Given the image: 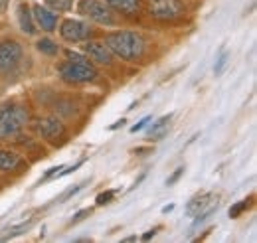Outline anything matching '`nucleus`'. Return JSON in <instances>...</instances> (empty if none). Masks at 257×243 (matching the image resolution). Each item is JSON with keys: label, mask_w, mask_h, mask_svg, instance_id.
<instances>
[{"label": "nucleus", "mask_w": 257, "mask_h": 243, "mask_svg": "<svg viewBox=\"0 0 257 243\" xmlns=\"http://www.w3.org/2000/svg\"><path fill=\"white\" fill-rule=\"evenodd\" d=\"M105 46L125 61H137L145 54V40L135 32H113L105 38Z\"/></svg>", "instance_id": "f257e3e1"}, {"label": "nucleus", "mask_w": 257, "mask_h": 243, "mask_svg": "<svg viewBox=\"0 0 257 243\" xmlns=\"http://www.w3.org/2000/svg\"><path fill=\"white\" fill-rule=\"evenodd\" d=\"M28 123V111L22 105H2L0 107V139H8Z\"/></svg>", "instance_id": "f03ea898"}, {"label": "nucleus", "mask_w": 257, "mask_h": 243, "mask_svg": "<svg viewBox=\"0 0 257 243\" xmlns=\"http://www.w3.org/2000/svg\"><path fill=\"white\" fill-rule=\"evenodd\" d=\"M60 73L67 83H85V81H91L95 79L97 71L95 67L85 61V63H79V61H65L60 65Z\"/></svg>", "instance_id": "7ed1b4c3"}, {"label": "nucleus", "mask_w": 257, "mask_h": 243, "mask_svg": "<svg viewBox=\"0 0 257 243\" xmlns=\"http://www.w3.org/2000/svg\"><path fill=\"white\" fill-rule=\"evenodd\" d=\"M77 10L79 14L87 16L89 20L99 22V24H115V18H113V12L109 10V6L101 0H79L77 4Z\"/></svg>", "instance_id": "20e7f679"}, {"label": "nucleus", "mask_w": 257, "mask_h": 243, "mask_svg": "<svg viewBox=\"0 0 257 243\" xmlns=\"http://www.w3.org/2000/svg\"><path fill=\"white\" fill-rule=\"evenodd\" d=\"M147 10L159 20H174L184 14V4L180 0H149Z\"/></svg>", "instance_id": "39448f33"}, {"label": "nucleus", "mask_w": 257, "mask_h": 243, "mask_svg": "<svg viewBox=\"0 0 257 243\" xmlns=\"http://www.w3.org/2000/svg\"><path fill=\"white\" fill-rule=\"evenodd\" d=\"M22 60V46L14 40L0 42V73H10Z\"/></svg>", "instance_id": "423d86ee"}, {"label": "nucleus", "mask_w": 257, "mask_h": 243, "mask_svg": "<svg viewBox=\"0 0 257 243\" xmlns=\"http://www.w3.org/2000/svg\"><path fill=\"white\" fill-rule=\"evenodd\" d=\"M216 210H218V200H214L212 194H200V196L192 198V200L188 202V206H186L188 215L198 217V221L210 217Z\"/></svg>", "instance_id": "0eeeda50"}, {"label": "nucleus", "mask_w": 257, "mask_h": 243, "mask_svg": "<svg viewBox=\"0 0 257 243\" xmlns=\"http://www.w3.org/2000/svg\"><path fill=\"white\" fill-rule=\"evenodd\" d=\"M60 34H62V38L67 40V42H81V40H85V38H89V26L87 24H83V22H79V20H64L62 22V28H60Z\"/></svg>", "instance_id": "6e6552de"}, {"label": "nucleus", "mask_w": 257, "mask_h": 243, "mask_svg": "<svg viewBox=\"0 0 257 243\" xmlns=\"http://www.w3.org/2000/svg\"><path fill=\"white\" fill-rule=\"evenodd\" d=\"M36 131H38L40 137L50 139V141H56V139L65 135V127L60 119H44V121L36 125Z\"/></svg>", "instance_id": "1a4fd4ad"}, {"label": "nucleus", "mask_w": 257, "mask_h": 243, "mask_svg": "<svg viewBox=\"0 0 257 243\" xmlns=\"http://www.w3.org/2000/svg\"><path fill=\"white\" fill-rule=\"evenodd\" d=\"M32 18H34V22H36L42 30H46V32L56 30V24H58L56 14H54L52 10H48V8H44L42 4H36V6H34Z\"/></svg>", "instance_id": "9d476101"}, {"label": "nucleus", "mask_w": 257, "mask_h": 243, "mask_svg": "<svg viewBox=\"0 0 257 243\" xmlns=\"http://www.w3.org/2000/svg\"><path fill=\"white\" fill-rule=\"evenodd\" d=\"M85 52L97 63H103V65H109L111 63V50L105 44H101V42H89L85 46Z\"/></svg>", "instance_id": "9b49d317"}, {"label": "nucleus", "mask_w": 257, "mask_h": 243, "mask_svg": "<svg viewBox=\"0 0 257 243\" xmlns=\"http://www.w3.org/2000/svg\"><path fill=\"white\" fill-rule=\"evenodd\" d=\"M16 16H18V24H20V30L28 36H32L36 32L34 26V18H32V10L26 6V4H18V10H16Z\"/></svg>", "instance_id": "f8f14e48"}, {"label": "nucleus", "mask_w": 257, "mask_h": 243, "mask_svg": "<svg viewBox=\"0 0 257 243\" xmlns=\"http://www.w3.org/2000/svg\"><path fill=\"white\" fill-rule=\"evenodd\" d=\"M115 10H119V12H123V14H127V16H135V14H139V10H141V2L139 0H107Z\"/></svg>", "instance_id": "ddd939ff"}, {"label": "nucleus", "mask_w": 257, "mask_h": 243, "mask_svg": "<svg viewBox=\"0 0 257 243\" xmlns=\"http://www.w3.org/2000/svg\"><path fill=\"white\" fill-rule=\"evenodd\" d=\"M170 119H172V115H164V117H161L157 123H153L151 131H149V137H151L153 141H161L162 137L166 135V131H168Z\"/></svg>", "instance_id": "4468645a"}, {"label": "nucleus", "mask_w": 257, "mask_h": 243, "mask_svg": "<svg viewBox=\"0 0 257 243\" xmlns=\"http://www.w3.org/2000/svg\"><path fill=\"white\" fill-rule=\"evenodd\" d=\"M20 164V156L16 152L0 151V170H12Z\"/></svg>", "instance_id": "2eb2a0df"}, {"label": "nucleus", "mask_w": 257, "mask_h": 243, "mask_svg": "<svg viewBox=\"0 0 257 243\" xmlns=\"http://www.w3.org/2000/svg\"><path fill=\"white\" fill-rule=\"evenodd\" d=\"M36 48H38L42 54H46V56H58V52H60L58 44H56L54 40H50V38H44V40H40V42L36 44Z\"/></svg>", "instance_id": "dca6fc26"}, {"label": "nucleus", "mask_w": 257, "mask_h": 243, "mask_svg": "<svg viewBox=\"0 0 257 243\" xmlns=\"http://www.w3.org/2000/svg\"><path fill=\"white\" fill-rule=\"evenodd\" d=\"M227 61H229V52H227V50H222V54L218 56L216 65H214V73H216V75H222V73H224Z\"/></svg>", "instance_id": "f3484780"}, {"label": "nucleus", "mask_w": 257, "mask_h": 243, "mask_svg": "<svg viewBox=\"0 0 257 243\" xmlns=\"http://www.w3.org/2000/svg\"><path fill=\"white\" fill-rule=\"evenodd\" d=\"M249 204H251V202H249L247 198H245V200H241V202H237V204H233V206L229 208V217H239L241 213L249 208Z\"/></svg>", "instance_id": "a211bd4d"}, {"label": "nucleus", "mask_w": 257, "mask_h": 243, "mask_svg": "<svg viewBox=\"0 0 257 243\" xmlns=\"http://www.w3.org/2000/svg\"><path fill=\"white\" fill-rule=\"evenodd\" d=\"M46 4L58 12H67L71 8V0H46Z\"/></svg>", "instance_id": "6ab92c4d"}, {"label": "nucleus", "mask_w": 257, "mask_h": 243, "mask_svg": "<svg viewBox=\"0 0 257 243\" xmlns=\"http://www.w3.org/2000/svg\"><path fill=\"white\" fill-rule=\"evenodd\" d=\"M115 198V190H107V192H101L97 196V206H105V204H111Z\"/></svg>", "instance_id": "aec40b11"}, {"label": "nucleus", "mask_w": 257, "mask_h": 243, "mask_svg": "<svg viewBox=\"0 0 257 243\" xmlns=\"http://www.w3.org/2000/svg\"><path fill=\"white\" fill-rule=\"evenodd\" d=\"M85 184H87V182H79V184H77V186H73V188H67V190H65L64 194L60 196V200H58V202H65L67 198H71V196H75V194H77V192H79V190H81V188H83Z\"/></svg>", "instance_id": "412c9836"}, {"label": "nucleus", "mask_w": 257, "mask_h": 243, "mask_svg": "<svg viewBox=\"0 0 257 243\" xmlns=\"http://www.w3.org/2000/svg\"><path fill=\"white\" fill-rule=\"evenodd\" d=\"M87 215H91V210L87 208V210H79V212L75 213L73 217H71V223H77V221H81V219H85Z\"/></svg>", "instance_id": "4be33fe9"}, {"label": "nucleus", "mask_w": 257, "mask_h": 243, "mask_svg": "<svg viewBox=\"0 0 257 243\" xmlns=\"http://www.w3.org/2000/svg\"><path fill=\"white\" fill-rule=\"evenodd\" d=\"M149 121H151V117H145V119H141V121L137 123V125H133V127H131V133H139V131H143V129L149 125Z\"/></svg>", "instance_id": "5701e85b"}, {"label": "nucleus", "mask_w": 257, "mask_h": 243, "mask_svg": "<svg viewBox=\"0 0 257 243\" xmlns=\"http://www.w3.org/2000/svg\"><path fill=\"white\" fill-rule=\"evenodd\" d=\"M184 174V168H178L172 176H168V180H166V186H172V184H176L178 180H180V176Z\"/></svg>", "instance_id": "b1692460"}, {"label": "nucleus", "mask_w": 257, "mask_h": 243, "mask_svg": "<svg viewBox=\"0 0 257 243\" xmlns=\"http://www.w3.org/2000/svg\"><path fill=\"white\" fill-rule=\"evenodd\" d=\"M65 56H67V61H79V63H85L87 61L81 54H75V52H65Z\"/></svg>", "instance_id": "393cba45"}, {"label": "nucleus", "mask_w": 257, "mask_h": 243, "mask_svg": "<svg viewBox=\"0 0 257 243\" xmlns=\"http://www.w3.org/2000/svg\"><path fill=\"white\" fill-rule=\"evenodd\" d=\"M62 168H64V166H54V168H50V170L46 172V178H50V176H54V174H60Z\"/></svg>", "instance_id": "a878e982"}, {"label": "nucleus", "mask_w": 257, "mask_h": 243, "mask_svg": "<svg viewBox=\"0 0 257 243\" xmlns=\"http://www.w3.org/2000/svg\"><path fill=\"white\" fill-rule=\"evenodd\" d=\"M157 231H159V227H155V229H151V231H147V233L143 235V239H145V241H149L151 237H155V233H157Z\"/></svg>", "instance_id": "bb28decb"}, {"label": "nucleus", "mask_w": 257, "mask_h": 243, "mask_svg": "<svg viewBox=\"0 0 257 243\" xmlns=\"http://www.w3.org/2000/svg\"><path fill=\"white\" fill-rule=\"evenodd\" d=\"M125 119H121V121H117L115 123V125H111V127H109V129H111V131H117V129H121V127H125Z\"/></svg>", "instance_id": "cd10ccee"}, {"label": "nucleus", "mask_w": 257, "mask_h": 243, "mask_svg": "<svg viewBox=\"0 0 257 243\" xmlns=\"http://www.w3.org/2000/svg\"><path fill=\"white\" fill-rule=\"evenodd\" d=\"M137 154H147V152H153V149H135Z\"/></svg>", "instance_id": "c85d7f7f"}, {"label": "nucleus", "mask_w": 257, "mask_h": 243, "mask_svg": "<svg viewBox=\"0 0 257 243\" xmlns=\"http://www.w3.org/2000/svg\"><path fill=\"white\" fill-rule=\"evenodd\" d=\"M172 210H174V206H172V204H168V206H164V208H162V213H168V212H172Z\"/></svg>", "instance_id": "c756f323"}, {"label": "nucleus", "mask_w": 257, "mask_h": 243, "mask_svg": "<svg viewBox=\"0 0 257 243\" xmlns=\"http://www.w3.org/2000/svg\"><path fill=\"white\" fill-rule=\"evenodd\" d=\"M6 4H8V0H0V12L6 10Z\"/></svg>", "instance_id": "7c9ffc66"}]
</instances>
